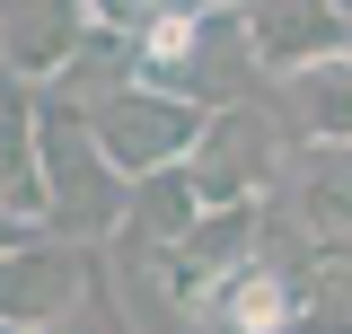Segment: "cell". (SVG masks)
<instances>
[{
    "label": "cell",
    "instance_id": "1",
    "mask_svg": "<svg viewBox=\"0 0 352 334\" xmlns=\"http://www.w3.org/2000/svg\"><path fill=\"white\" fill-rule=\"evenodd\" d=\"M36 185H44V238H71V247H106L124 229V176L106 167V150L88 141L80 106L62 88L36 80Z\"/></svg>",
    "mask_w": 352,
    "mask_h": 334
},
{
    "label": "cell",
    "instance_id": "2",
    "mask_svg": "<svg viewBox=\"0 0 352 334\" xmlns=\"http://www.w3.org/2000/svg\"><path fill=\"white\" fill-rule=\"evenodd\" d=\"M132 80L212 115V106H247L264 71L247 62L238 9H194V18H159V27L132 36Z\"/></svg>",
    "mask_w": 352,
    "mask_h": 334
},
{
    "label": "cell",
    "instance_id": "3",
    "mask_svg": "<svg viewBox=\"0 0 352 334\" xmlns=\"http://www.w3.org/2000/svg\"><path fill=\"white\" fill-rule=\"evenodd\" d=\"M80 124H88V141L106 150V167L132 185V176L176 167L185 150H194L203 106H185V97H168V88H141V80H115V88H97V97H80Z\"/></svg>",
    "mask_w": 352,
    "mask_h": 334
},
{
    "label": "cell",
    "instance_id": "4",
    "mask_svg": "<svg viewBox=\"0 0 352 334\" xmlns=\"http://www.w3.org/2000/svg\"><path fill=\"white\" fill-rule=\"evenodd\" d=\"M282 150H291V141H282V124H273L264 97H247V106H212L203 132H194V150H185V176H194L203 211H220V203H264Z\"/></svg>",
    "mask_w": 352,
    "mask_h": 334
},
{
    "label": "cell",
    "instance_id": "5",
    "mask_svg": "<svg viewBox=\"0 0 352 334\" xmlns=\"http://www.w3.org/2000/svg\"><path fill=\"white\" fill-rule=\"evenodd\" d=\"M97 273H106V255L97 247H71V238H18V247H0V326L9 334H36L53 317H71L88 291H97Z\"/></svg>",
    "mask_w": 352,
    "mask_h": 334
},
{
    "label": "cell",
    "instance_id": "6",
    "mask_svg": "<svg viewBox=\"0 0 352 334\" xmlns=\"http://www.w3.org/2000/svg\"><path fill=\"white\" fill-rule=\"evenodd\" d=\"M264 203H273L282 229H300L308 247H344L352 238V141H291Z\"/></svg>",
    "mask_w": 352,
    "mask_h": 334
},
{
    "label": "cell",
    "instance_id": "7",
    "mask_svg": "<svg viewBox=\"0 0 352 334\" xmlns=\"http://www.w3.org/2000/svg\"><path fill=\"white\" fill-rule=\"evenodd\" d=\"M238 36H247V62L264 80H291V71L352 53V9H335V0H238Z\"/></svg>",
    "mask_w": 352,
    "mask_h": 334
},
{
    "label": "cell",
    "instance_id": "8",
    "mask_svg": "<svg viewBox=\"0 0 352 334\" xmlns=\"http://www.w3.org/2000/svg\"><path fill=\"white\" fill-rule=\"evenodd\" d=\"M88 36V0H0V71L53 80Z\"/></svg>",
    "mask_w": 352,
    "mask_h": 334
},
{
    "label": "cell",
    "instance_id": "9",
    "mask_svg": "<svg viewBox=\"0 0 352 334\" xmlns=\"http://www.w3.org/2000/svg\"><path fill=\"white\" fill-rule=\"evenodd\" d=\"M273 124L282 141H352V53L273 80Z\"/></svg>",
    "mask_w": 352,
    "mask_h": 334
},
{
    "label": "cell",
    "instance_id": "10",
    "mask_svg": "<svg viewBox=\"0 0 352 334\" xmlns=\"http://www.w3.org/2000/svg\"><path fill=\"white\" fill-rule=\"evenodd\" d=\"M203 220V194H194V176H185V159L176 167H150V176H132L124 194V247H168V238H185Z\"/></svg>",
    "mask_w": 352,
    "mask_h": 334
},
{
    "label": "cell",
    "instance_id": "11",
    "mask_svg": "<svg viewBox=\"0 0 352 334\" xmlns=\"http://www.w3.org/2000/svg\"><path fill=\"white\" fill-rule=\"evenodd\" d=\"M291 334H352V247H308L300 255Z\"/></svg>",
    "mask_w": 352,
    "mask_h": 334
},
{
    "label": "cell",
    "instance_id": "12",
    "mask_svg": "<svg viewBox=\"0 0 352 334\" xmlns=\"http://www.w3.org/2000/svg\"><path fill=\"white\" fill-rule=\"evenodd\" d=\"M194 9H238V0H88V27H159V18H194Z\"/></svg>",
    "mask_w": 352,
    "mask_h": 334
},
{
    "label": "cell",
    "instance_id": "13",
    "mask_svg": "<svg viewBox=\"0 0 352 334\" xmlns=\"http://www.w3.org/2000/svg\"><path fill=\"white\" fill-rule=\"evenodd\" d=\"M18 238H36V220H18V211H0V247H18Z\"/></svg>",
    "mask_w": 352,
    "mask_h": 334
},
{
    "label": "cell",
    "instance_id": "14",
    "mask_svg": "<svg viewBox=\"0 0 352 334\" xmlns=\"http://www.w3.org/2000/svg\"><path fill=\"white\" fill-rule=\"evenodd\" d=\"M185 334H220V326H185Z\"/></svg>",
    "mask_w": 352,
    "mask_h": 334
},
{
    "label": "cell",
    "instance_id": "15",
    "mask_svg": "<svg viewBox=\"0 0 352 334\" xmlns=\"http://www.w3.org/2000/svg\"><path fill=\"white\" fill-rule=\"evenodd\" d=\"M335 9H352V0H335Z\"/></svg>",
    "mask_w": 352,
    "mask_h": 334
}]
</instances>
